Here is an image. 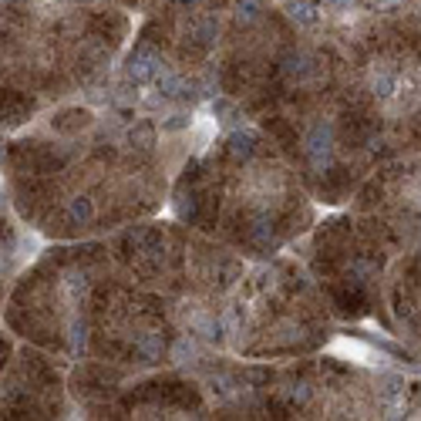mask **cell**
Here are the masks:
<instances>
[{
    "instance_id": "52a82bcc",
    "label": "cell",
    "mask_w": 421,
    "mask_h": 421,
    "mask_svg": "<svg viewBox=\"0 0 421 421\" xmlns=\"http://www.w3.org/2000/svg\"><path fill=\"white\" fill-rule=\"evenodd\" d=\"M155 81H159V91H162V94H166V98H179V94H189V81H185V78L182 75H162V71H159V78H155Z\"/></svg>"
},
{
    "instance_id": "5bb4252c",
    "label": "cell",
    "mask_w": 421,
    "mask_h": 421,
    "mask_svg": "<svg viewBox=\"0 0 421 421\" xmlns=\"http://www.w3.org/2000/svg\"><path fill=\"white\" fill-rule=\"evenodd\" d=\"M250 240H253L256 246H270V243H273V229H270V223H267V219H256L253 229H250Z\"/></svg>"
},
{
    "instance_id": "ba28073f",
    "label": "cell",
    "mask_w": 421,
    "mask_h": 421,
    "mask_svg": "<svg viewBox=\"0 0 421 421\" xmlns=\"http://www.w3.org/2000/svg\"><path fill=\"white\" fill-rule=\"evenodd\" d=\"M193 358H199V344L193 337H179L176 344H172V361L176 364H189Z\"/></svg>"
},
{
    "instance_id": "603a6c76",
    "label": "cell",
    "mask_w": 421,
    "mask_h": 421,
    "mask_svg": "<svg viewBox=\"0 0 421 421\" xmlns=\"http://www.w3.org/2000/svg\"><path fill=\"white\" fill-rule=\"evenodd\" d=\"M371 4H374V7H394L398 0H371Z\"/></svg>"
},
{
    "instance_id": "7402d4cb",
    "label": "cell",
    "mask_w": 421,
    "mask_h": 421,
    "mask_svg": "<svg viewBox=\"0 0 421 421\" xmlns=\"http://www.w3.org/2000/svg\"><path fill=\"white\" fill-rule=\"evenodd\" d=\"M324 4H331V7H350V4H358V0H324Z\"/></svg>"
},
{
    "instance_id": "e0dca14e",
    "label": "cell",
    "mask_w": 421,
    "mask_h": 421,
    "mask_svg": "<svg viewBox=\"0 0 421 421\" xmlns=\"http://www.w3.org/2000/svg\"><path fill=\"white\" fill-rule=\"evenodd\" d=\"M307 71V58L303 54H290L286 58V75H303Z\"/></svg>"
},
{
    "instance_id": "d4e9b609",
    "label": "cell",
    "mask_w": 421,
    "mask_h": 421,
    "mask_svg": "<svg viewBox=\"0 0 421 421\" xmlns=\"http://www.w3.org/2000/svg\"><path fill=\"white\" fill-rule=\"evenodd\" d=\"M179 4H193V0H179Z\"/></svg>"
},
{
    "instance_id": "30bf717a",
    "label": "cell",
    "mask_w": 421,
    "mask_h": 421,
    "mask_svg": "<svg viewBox=\"0 0 421 421\" xmlns=\"http://www.w3.org/2000/svg\"><path fill=\"white\" fill-rule=\"evenodd\" d=\"M394 88H398V78L388 75V71H381V75H374V81H371V91H374L381 102H388V98H394Z\"/></svg>"
},
{
    "instance_id": "7c38bea8",
    "label": "cell",
    "mask_w": 421,
    "mask_h": 421,
    "mask_svg": "<svg viewBox=\"0 0 421 421\" xmlns=\"http://www.w3.org/2000/svg\"><path fill=\"white\" fill-rule=\"evenodd\" d=\"M384 401H388V405L391 408H401V401H405V388H401V381H398V377H388V381H384Z\"/></svg>"
},
{
    "instance_id": "44dd1931",
    "label": "cell",
    "mask_w": 421,
    "mask_h": 421,
    "mask_svg": "<svg viewBox=\"0 0 421 421\" xmlns=\"http://www.w3.org/2000/svg\"><path fill=\"white\" fill-rule=\"evenodd\" d=\"M350 270H354V276H358V280H361V276H367V273L374 270V267H371V263H364V260H358V263H354V267H350Z\"/></svg>"
},
{
    "instance_id": "ffe728a7",
    "label": "cell",
    "mask_w": 421,
    "mask_h": 421,
    "mask_svg": "<svg viewBox=\"0 0 421 421\" xmlns=\"http://www.w3.org/2000/svg\"><path fill=\"white\" fill-rule=\"evenodd\" d=\"M185 125H189V118H185V115H169V121H166L169 132H179V128H185Z\"/></svg>"
},
{
    "instance_id": "4fadbf2b",
    "label": "cell",
    "mask_w": 421,
    "mask_h": 421,
    "mask_svg": "<svg viewBox=\"0 0 421 421\" xmlns=\"http://www.w3.org/2000/svg\"><path fill=\"white\" fill-rule=\"evenodd\" d=\"M236 17H240L243 24L260 20V0H236Z\"/></svg>"
},
{
    "instance_id": "484cf974",
    "label": "cell",
    "mask_w": 421,
    "mask_h": 421,
    "mask_svg": "<svg viewBox=\"0 0 421 421\" xmlns=\"http://www.w3.org/2000/svg\"><path fill=\"white\" fill-rule=\"evenodd\" d=\"M0 202H4V193H0Z\"/></svg>"
},
{
    "instance_id": "277c9868",
    "label": "cell",
    "mask_w": 421,
    "mask_h": 421,
    "mask_svg": "<svg viewBox=\"0 0 421 421\" xmlns=\"http://www.w3.org/2000/svg\"><path fill=\"white\" fill-rule=\"evenodd\" d=\"M135 354H138V361H145V364L159 361L162 358V337L159 334H142L135 341Z\"/></svg>"
},
{
    "instance_id": "d6986e66",
    "label": "cell",
    "mask_w": 421,
    "mask_h": 421,
    "mask_svg": "<svg viewBox=\"0 0 421 421\" xmlns=\"http://www.w3.org/2000/svg\"><path fill=\"white\" fill-rule=\"evenodd\" d=\"M286 398L297 401V405H303V401H310V388H307V384H293V388L286 391Z\"/></svg>"
},
{
    "instance_id": "8fae6325",
    "label": "cell",
    "mask_w": 421,
    "mask_h": 421,
    "mask_svg": "<svg viewBox=\"0 0 421 421\" xmlns=\"http://www.w3.org/2000/svg\"><path fill=\"white\" fill-rule=\"evenodd\" d=\"M85 347H88V324L71 320V354H85Z\"/></svg>"
},
{
    "instance_id": "9c48e42d",
    "label": "cell",
    "mask_w": 421,
    "mask_h": 421,
    "mask_svg": "<svg viewBox=\"0 0 421 421\" xmlns=\"http://www.w3.org/2000/svg\"><path fill=\"white\" fill-rule=\"evenodd\" d=\"M68 216H71V223H91V216H94V206H91V199H88V196L71 199V206H68Z\"/></svg>"
},
{
    "instance_id": "ac0fdd59",
    "label": "cell",
    "mask_w": 421,
    "mask_h": 421,
    "mask_svg": "<svg viewBox=\"0 0 421 421\" xmlns=\"http://www.w3.org/2000/svg\"><path fill=\"white\" fill-rule=\"evenodd\" d=\"M212 115H216L219 121H226L229 115H233V102H226V98H216V102H212Z\"/></svg>"
},
{
    "instance_id": "7a4b0ae2",
    "label": "cell",
    "mask_w": 421,
    "mask_h": 421,
    "mask_svg": "<svg viewBox=\"0 0 421 421\" xmlns=\"http://www.w3.org/2000/svg\"><path fill=\"white\" fill-rule=\"evenodd\" d=\"M159 71H162V58H159L152 47H138L135 54H132V61H128V78H132L135 85H149V81H155Z\"/></svg>"
},
{
    "instance_id": "8992f818",
    "label": "cell",
    "mask_w": 421,
    "mask_h": 421,
    "mask_svg": "<svg viewBox=\"0 0 421 421\" xmlns=\"http://www.w3.org/2000/svg\"><path fill=\"white\" fill-rule=\"evenodd\" d=\"M128 142H132L138 152H152L155 149V128H152L149 121H135V125L128 128Z\"/></svg>"
},
{
    "instance_id": "3957f363",
    "label": "cell",
    "mask_w": 421,
    "mask_h": 421,
    "mask_svg": "<svg viewBox=\"0 0 421 421\" xmlns=\"http://www.w3.org/2000/svg\"><path fill=\"white\" fill-rule=\"evenodd\" d=\"M286 17L293 24H300V28H314L317 20H320V11H317L310 0H290L286 4Z\"/></svg>"
},
{
    "instance_id": "cb8c5ba5",
    "label": "cell",
    "mask_w": 421,
    "mask_h": 421,
    "mask_svg": "<svg viewBox=\"0 0 421 421\" xmlns=\"http://www.w3.org/2000/svg\"><path fill=\"white\" fill-rule=\"evenodd\" d=\"M4 159H7V149H4V145H0V162H4Z\"/></svg>"
},
{
    "instance_id": "6da1fadb",
    "label": "cell",
    "mask_w": 421,
    "mask_h": 421,
    "mask_svg": "<svg viewBox=\"0 0 421 421\" xmlns=\"http://www.w3.org/2000/svg\"><path fill=\"white\" fill-rule=\"evenodd\" d=\"M331 152H334V128L327 121H317L314 128L307 132V159L317 172L331 166Z\"/></svg>"
},
{
    "instance_id": "2e32d148",
    "label": "cell",
    "mask_w": 421,
    "mask_h": 421,
    "mask_svg": "<svg viewBox=\"0 0 421 421\" xmlns=\"http://www.w3.org/2000/svg\"><path fill=\"white\" fill-rule=\"evenodd\" d=\"M64 290H68V297H78V293H85V290H88V276H85V273H68V280H64Z\"/></svg>"
},
{
    "instance_id": "9a60e30c",
    "label": "cell",
    "mask_w": 421,
    "mask_h": 421,
    "mask_svg": "<svg viewBox=\"0 0 421 421\" xmlns=\"http://www.w3.org/2000/svg\"><path fill=\"white\" fill-rule=\"evenodd\" d=\"M216 34H219V24H216L212 17H206V20H199V24H196L199 44H212V41H216Z\"/></svg>"
},
{
    "instance_id": "5b68a950",
    "label": "cell",
    "mask_w": 421,
    "mask_h": 421,
    "mask_svg": "<svg viewBox=\"0 0 421 421\" xmlns=\"http://www.w3.org/2000/svg\"><path fill=\"white\" fill-rule=\"evenodd\" d=\"M253 152H256L253 132H233V135H229V155H233V159L246 162V159H253Z\"/></svg>"
}]
</instances>
